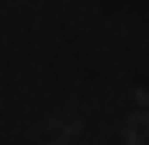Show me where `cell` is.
<instances>
[{"label": "cell", "mask_w": 149, "mask_h": 145, "mask_svg": "<svg viewBox=\"0 0 149 145\" xmlns=\"http://www.w3.org/2000/svg\"><path fill=\"white\" fill-rule=\"evenodd\" d=\"M76 131H80V117L73 110H56L38 124V135H42L45 145H66Z\"/></svg>", "instance_id": "1"}, {"label": "cell", "mask_w": 149, "mask_h": 145, "mask_svg": "<svg viewBox=\"0 0 149 145\" xmlns=\"http://www.w3.org/2000/svg\"><path fill=\"white\" fill-rule=\"evenodd\" d=\"M146 142H149V114L139 104L121 121V145H146Z\"/></svg>", "instance_id": "2"}]
</instances>
